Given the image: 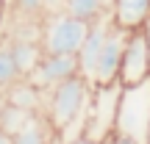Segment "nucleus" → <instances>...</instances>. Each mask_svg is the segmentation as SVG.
<instances>
[{
  "mask_svg": "<svg viewBox=\"0 0 150 144\" xmlns=\"http://www.w3.org/2000/svg\"><path fill=\"white\" fill-rule=\"evenodd\" d=\"M0 144H14V136H8L6 130H0Z\"/></svg>",
  "mask_w": 150,
  "mask_h": 144,
  "instance_id": "6ab92c4d",
  "label": "nucleus"
},
{
  "mask_svg": "<svg viewBox=\"0 0 150 144\" xmlns=\"http://www.w3.org/2000/svg\"><path fill=\"white\" fill-rule=\"evenodd\" d=\"M31 114H36V111H25V108H17V105H11V103H6V105L0 108V130L14 136L17 130L31 119Z\"/></svg>",
  "mask_w": 150,
  "mask_h": 144,
  "instance_id": "2eb2a0df",
  "label": "nucleus"
},
{
  "mask_svg": "<svg viewBox=\"0 0 150 144\" xmlns=\"http://www.w3.org/2000/svg\"><path fill=\"white\" fill-rule=\"evenodd\" d=\"M72 75H78V53H45L42 58H39V64L33 67V72L28 75V80H31L36 89H50V86L61 83V80L72 78Z\"/></svg>",
  "mask_w": 150,
  "mask_h": 144,
  "instance_id": "0eeeda50",
  "label": "nucleus"
},
{
  "mask_svg": "<svg viewBox=\"0 0 150 144\" xmlns=\"http://www.w3.org/2000/svg\"><path fill=\"white\" fill-rule=\"evenodd\" d=\"M114 3H117V0H103V6H106V8H108V11H111V8H114Z\"/></svg>",
  "mask_w": 150,
  "mask_h": 144,
  "instance_id": "aec40b11",
  "label": "nucleus"
},
{
  "mask_svg": "<svg viewBox=\"0 0 150 144\" xmlns=\"http://www.w3.org/2000/svg\"><path fill=\"white\" fill-rule=\"evenodd\" d=\"M11 42V53H14V61H17V70H20L22 78H28V75L33 72V67L39 64V58H42V44L36 42V39H8Z\"/></svg>",
  "mask_w": 150,
  "mask_h": 144,
  "instance_id": "f8f14e48",
  "label": "nucleus"
},
{
  "mask_svg": "<svg viewBox=\"0 0 150 144\" xmlns=\"http://www.w3.org/2000/svg\"><path fill=\"white\" fill-rule=\"evenodd\" d=\"M22 75L17 70V61H14V53H11V42L8 39H0V89L11 86L14 80H20Z\"/></svg>",
  "mask_w": 150,
  "mask_h": 144,
  "instance_id": "4468645a",
  "label": "nucleus"
},
{
  "mask_svg": "<svg viewBox=\"0 0 150 144\" xmlns=\"http://www.w3.org/2000/svg\"><path fill=\"white\" fill-rule=\"evenodd\" d=\"M70 144H103V141H95V139H86V136H81V139H75Z\"/></svg>",
  "mask_w": 150,
  "mask_h": 144,
  "instance_id": "a211bd4d",
  "label": "nucleus"
},
{
  "mask_svg": "<svg viewBox=\"0 0 150 144\" xmlns=\"http://www.w3.org/2000/svg\"><path fill=\"white\" fill-rule=\"evenodd\" d=\"M59 8H64V0H45V14L47 11H59Z\"/></svg>",
  "mask_w": 150,
  "mask_h": 144,
  "instance_id": "f3484780",
  "label": "nucleus"
},
{
  "mask_svg": "<svg viewBox=\"0 0 150 144\" xmlns=\"http://www.w3.org/2000/svg\"><path fill=\"white\" fill-rule=\"evenodd\" d=\"M56 139H59V133L45 117V111L31 114V119L14 133V144H53Z\"/></svg>",
  "mask_w": 150,
  "mask_h": 144,
  "instance_id": "1a4fd4ad",
  "label": "nucleus"
},
{
  "mask_svg": "<svg viewBox=\"0 0 150 144\" xmlns=\"http://www.w3.org/2000/svg\"><path fill=\"white\" fill-rule=\"evenodd\" d=\"M114 133L125 136L134 144H147L150 136V78L134 86H122L114 119Z\"/></svg>",
  "mask_w": 150,
  "mask_h": 144,
  "instance_id": "f257e3e1",
  "label": "nucleus"
},
{
  "mask_svg": "<svg viewBox=\"0 0 150 144\" xmlns=\"http://www.w3.org/2000/svg\"><path fill=\"white\" fill-rule=\"evenodd\" d=\"M6 103H11V105H17V108H25V111H42L45 91L36 89L28 78H20L11 86H6Z\"/></svg>",
  "mask_w": 150,
  "mask_h": 144,
  "instance_id": "9d476101",
  "label": "nucleus"
},
{
  "mask_svg": "<svg viewBox=\"0 0 150 144\" xmlns=\"http://www.w3.org/2000/svg\"><path fill=\"white\" fill-rule=\"evenodd\" d=\"M64 11L75 20H83V22H95L97 17L106 14V6L103 0H64Z\"/></svg>",
  "mask_w": 150,
  "mask_h": 144,
  "instance_id": "ddd939ff",
  "label": "nucleus"
},
{
  "mask_svg": "<svg viewBox=\"0 0 150 144\" xmlns=\"http://www.w3.org/2000/svg\"><path fill=\"white\" fill-rule=\"evenodd\" d=\"M111 17L120 28H139L150 17V0H117L111 8Z\"/></svg>",
  "mask_w": 150,
  "mask_h": 144,
  "instance_id": "9b49d317",
  "label": "nucleus"
},
{
  "mask_svg": "<svg viewBox=\"0 0 150 144\" xmlns=\"http://www.w3.org/2000/svg\"><path fill=\"white\" fill-rule=\"evenodd\" d=\"M53 144H61V141H59V139H56V141H53Z\"/></svg>",
  "mask_w": 150,
  "mask_h": 144,
  "instance_id": "412c9836",
  "label": "nucleus"
},
{
  "mask_svg": "<svg viewBox=\"0 0 150 144\" xmlns=\"http://www.w3.org/2000/svg\"><path fill=\"white\" fill-rule=\"evenodd\" d=\"M86 31H89V22L75 20L64 8L47 11L42 17V31H39L42 53H72L75 55L86 39Z\"/></svg>",
  "mask_w": 150,
  "mask_h": 144,
  "instance_id": "7ed1b4c3",
  "label": "nucleus"
},
{
  "mask_svg": "<svg viewBox=\"0 0 150 144\" xmlns=\"http://www.w3.org/2000/svg\"><path fill=\"white\" fill-rule=\"evenodd\" d=\"M125 39H128V28H120L114 22L111 33H108L106 44H103L100 55H97V67L92 75V86H106L120 80V64H122V50H125Z\"/></svg>",
  "mask_w": 150,
  "mask_h": 144,
  "instance_id": "423d86ee",
  "label": "nucleus"
},
{
  "mask_svg": "<svg viewBox=\"0 0 150 144\" xmlns=\"http://www.w3.org/2000/svg\"><path fill=\"white\" fill-rule=\"evenodd\" d=\"M147 144H150V136H147Z\"/></svg>",
  "mask_w": 150,
  "mask_h": 144,
  "instance_id": "4be33fe9",
  "label": "nucleus"
},
{
  "mask_svg": "<svg viewBox=\"0 0 150 144\" xmlns=\"http://www.w3.org/2000/svg\"><path fill=\"white\" fill-rule=\"evenodd\" d=\"M89 97H92V83L83 78V75H72V78L61 80V83L45 89V117L50 119V125L56 128L59 133L64 125H70L75 117L86 111L89 105Z\"/></svg>",
  "mask_w": 150,
  "mask_h": 144,
  "instance_id": "f03ea898",
  "label": "nucleus"
},
{
  "mask_svg": "<svg viewBox=\"0 0 150 144\" xmlns=\"http://www.w3.org/2000/svg\"><path fill=\"white\" fill-rule=\"evenodd\" d=\"M150 78V36L145 25L131 28L122 50V64H120V83L134 86Z\"/></svg>",
  "mask_w": 150,
  "mask_h": 144,
  "instance_id": "39448f33",
  "label": "nucleus"
},
{
  "mask_svg": "<svg viewBox=\"0 0 150 144\" xmlns=\"http://www.w3.org/2000/svg\"><path fill=\"white\" fill-rule=\"evenodd\" d=\"M111 28H114L111 11H106V14L97 17L95 22H89L86 39H83V44H81V50H78V75H83L89 83H92V75H95V67H97V55H100V50H103V44H106Z\"/></svg>",
  "mask_w": 150,
  "mask_h": 144,
  "instance_id": "6e6552de",
  "label": "nucleus"
},
{
  "mask_svg": "<svg viewBox=\"0 0 150 144\" xmlns=\"http://www.w3.org/2000/svg\"><path fill=\"white\" fill-rule=\"evenodd\" d=\"M20 20H42L45 17V0H11Z\"/></svg>",
  "mask_w": 150,
  "mask_h": 144,
  "instance_id": "dca6fc26",
  "label": "nucleus"
},
{
  "mask_svg": "<svg viewBox=\"0 0 150 144\" xmlns=\"http://www.w3.org/2000/svg\"><path fill=\"white\" fill-rule=\"evenodd\" d=\"M120 94H122V83H120V80L106 83V86H92L89 108H86V130H83L86 139L103 141L106 136L114 133Z\"/></svg>",
  "mask_w": 150,
  "mask_h": 144,
  "instance_id": "20e7f679",
  "label": "nucleus"
}]
</instances>
